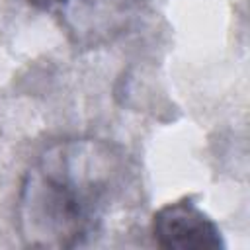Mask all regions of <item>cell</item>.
Here are the masks:
<instances>
[{
	"label": "cell",
	"mask_w": 250,
	"mask_h": 250,
	"mask_svg": "<svg viewBox=\"0 0 250 250\" xmlns=\"http://www.w3.org/2000/svg\"><path fill=\"white\" fill-rule=\"evenodd\" d=\"M31 4H35L37 8H49L53 4H61V2H66V0H29Z\"/></svg>",
	"instance_id": "2"
},
{
	"label": "cell",
	"mask_w": 250,
	"mask_h": 250,
	"mask_svg": "<svg viewBox=\"0 0 250 250\" xmlns=\"http://www.w3.org/2000/svg\"><path fill=\"white\" fill-rule=\"evenodd\" d=\"M152 236L160 248H221L217 225L189 199L164 205L152 219Z\"/></svg>",
	"instance_id": "1"
}]
</instances>
